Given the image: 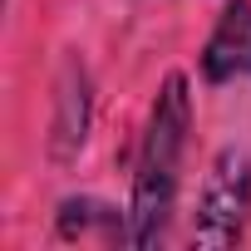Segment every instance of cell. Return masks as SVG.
Wrapping results in <instances>:
<instances>
[{
  "mask_svg": "<svg viewBox=\"0 0 251 251\" xmlns=\"http://www.w3.org/2000/svg\"><path fill=\"white\" fill-rule=\"evenodd\" d=\"M89 138V74L69 54L54 84V118H50V153L54 163H69Z\"/></svg>",
  "mask_w": 251,
  "mask_h": 251,
  "instance_id": "3",
  "label": "cell"
},
{
  "mask_svg": "<svg viewBox=\"0 0 251 251\" xmlns=\"http://www.w3.org/2000/svg\"><path fill=\"white\" fill-rule=\"evenodd\" d=\"M202 74H207L212 84L251 79V5H246V0L226 5V10H222V20H217V30L207 35Z\"/></svg>",
  "mask_w": 251,
  "mask_h": 251,
  "instance_id": "4",
  "label": "cell"
},
{
  "mask_svg": "<svg viewBox=\"0 0 251 251\" xmlns=\"http://www.w3.org/2000/svg\"><path fill=\"white\" fill-rule=\"evenodd\" d=\"M246 217H251V158L241 148H222L197 192L192 241L207 251H226L246 236Z\"/></svg>",
  "mask_w": 251,
  "mask_h": 251,
  "instance_id": "2",
  "label": "cell"
},
{
  "mask_svg": "<svg viewBox=\"0 0 251 251\" xmlns=\"http://www.w3.org/2000/svg\"><path fill=\"white\" fill-rule=\"evenodd\" d=\"M94 226H108L113 241H128V217H118V207H103L94 197H69L59 207V236L84 241V236H94Z\"/></svg>",
  "mask_w": 251,
  "mask_h": 251,
  "instance_id": "5",
  "label": "cell"
},
{
  "mask_svg": "<svg viewBox=\"0 0 251 251\" xmlns=\"http://www.w3.org/2000/svg\"><path fill=\"white\" fill-rule=\"evenodd\" d=\"M187 128H192V94L182 74H168L153 108L148 128L138 143V168H133V202H128V246H158L168 236L173 207H177V168L187 153Z\"/></svg>",
  "mask_w": 251,
  "mask_h": 251,
  "instance_id": "1",
  "label": "cell"
}]
</instances>
